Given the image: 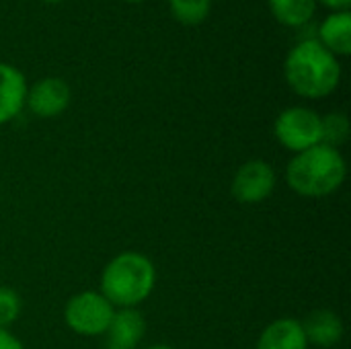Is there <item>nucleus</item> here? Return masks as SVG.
Here are the masks:
<instances>
[{"label": "nucleus", "instance_id": "obj_1", "mask_svg": "<svg viewBox=\"0 0 351 349\" xmlns=\"http://www.w3.org/2000/svg\"><path fill=\"white\" fill-rule=\"evenodd\" d=\"M284 72L292 91L306 99L331 95L341 80L339 62L319 43V39H304L294 45L286 58Z\"/></svg>", "mask_w": 351, "mask_h": 349}, {"label": "nucleus", "instance_id": "obj_2", "mask_svg": "<svg viewBox=\"0 0 351 349\" xmlns=\"http://www.w3.org/2000/svg\"><path fill=\"white\" fill-rule=\"evenodd\" d=\"M348 175L341 152L327 144H317L298 152L286 167V181L302 197H325L335 193Z\"/></svg>", "mask_w": 351, "mask_h": 349}, {"label": "nucleus", "instance_id": "obj_3", "mask_svg": "<svg viewBox=\"0 0 351 349\" xmlns=\"http://www.w3.org/2000/svg\"><path fill=\"white\" fill-rule=\"evenodd\" d=\"M156 284L154 263L136 251L115 255L103 269L101 294L119 309H134L144 302Z\"/></svg>", "mask_w": 351, "mask_h": 349}, {"label": "nucleus", "instance_id": "obj_4", "mask_svg": "<svg viewBox=\"0 0 351 349\" xmlns=\"http://www.w3.org/2000/svg\"><path fill=\"white\" fill-rule=\"evenodd\" d=\"M113 315L115 306L101 292L90 290L72 296L64 309V321L68 329L82 337L105 335Z\"/></svg>", "mask_w": 351, "mask_h": 349}, {"label": "nucleus", "instance_id": "obj_5", "mask_svg": "<svg viewBox=\"0 0 351 349\" xmlns=\"http://www.w3.org/2000/svg\"><path fill=\"white\" fill-rule=\"evenodd\" d=\"M274 132L278 142L296 154L323 144L321 115L306 107H290L282 111L276 119Z\"/></svg>", "mask_w": 351, "mask_h": 349}, {"label": "nucleus", "instance_id": "obj_6", "mask_svg": "<svg viewBox=\"0 0 351 349\" xmlns=\"http://www.w3.org/2000/svg\"><path fill=\"white\" fill-rule=\"evenodd\" d=\"M276 171L269 163L265 160H249L245 163L234 179H232V185H230V193L232 197L239 202V204H261L265 202L274 189H276Z\"/></svg>", "mask_w": 351, "mask_h": 349}, {"label": "nucleus", "instance_id": "obj_7", "mask_svg": "<svg viewBox=\"0 0 351 349\" xmlns=\"http://www.w3.org/2000/svg\"><path fill=\"white\" fill-rule=\"evenodd\" d=\"M25 103L29 105L31 113L37 117H56L66 111L70 105V86L56 76L43 78L27 91Z\"/></svg>", "mask_w": 351, "mask_h": 349}, {"label": "nucleus", "instance_id": "obj_8", "mask_svg": "<svg viewBox=\"0 0 351 349\" xmlns=\"http://www.w3.org/2000/svg\"><path fill=\"white\" fill-rule=\"evenodd\" d=\"M146 333L144 317L134 309H121L113 315L105 335V349H136Z\"/></svg>", "mask_w": 351, "mask_h": 349}, {"label": "nucleus", "instance_id": "obj_9", "mask_svg": "<svg viewBox=\"0 0 351 349\" xmlns=\"http://www.w3.org/2000/svg\"><path fill=\"white\" fill-rule=\"evenodd\" d=\"M27 99V82L21 70L0 64V125L19 115Z\"/></svg>", "mask_w": 351, "mask_h": 349}, {"label": "nucleus", "instance_id": "obj_10", "mask_svg": "<svg viewBox=\"0 0 351 349\" xmlns=\"http://www.w3.org/2000/svg\"><path fill=\"white\" fill-rule=\"evenodd\" d=\"M302 331L308 346L313 344L317 348H333L343 337V323L333 311L321 309L304 319Z\"/></svg>", "mask_w": 351, "mask_h": 349}, {"label": "nucleus", "instance_id": "obj_11", "mask_svg": "<svg viewBox=\"0 0 351 349\" xmlns=\"http://www.w3.org/2000/svg\"><path fill=\"white\" fill-rule=\"evenodd\" d=\"M255 349H308L302 323L296 319L274 321L261 331Z\"/></svg>", "mask_w": 351, "mask_h": 349}, {"label": "nucleus", "instance_id": "obj_12", "mask_svg": "<svg viewBox=\"0 0 351 349\" xmlns=\"http://www.w3.org/2000/svg\"><path fill=\"white\" fill-rule=\"evenodd\" d=\"M321 45L327 47L333 56L351 53V14L348 10L329 14L319 29Z\"/></svg>", "mask_w": 351, "mask_h": 349}, {"label": "nucleus", "instance_id": "obj_13", "mask_svg": "<svg viewBox=\"0 0 351 349\" xmlns=\"http://www.w3.org/2000/svg\"><path fill=\"white\" fill-rule=\"evenodd\" d=\"M274 16L288 27L306 25L317 8V0H269Z\"/></svg>", "mask_w": 351, "mask_h": 349}, {"label": "nucleus", "instance_id": "obj_14", "mask_svg": "<svg viewBox=\"0 0 351 349\" xmlns=\"http://www.w3.org/2000/svg\"><path fill=\"white\" fill-rule=\"evenodd\" d=\"M175 19L183 25H199L210 14L212 0H169Z\"/></svg>", "mask_w": 351, "mask_h": 349}, {"label": "nucleus", "instance_id": "obj_15", "mask_svg": "<svg viewBox=\"0 0 351 349\" xmlns=\"http://www.w3.org/2000/svg\"><path fill=\"white\" fill-rule=\"evenodd\" d=\"M321 128H323V144L333 148L341 146L350 136V119L343 113H329L321 117Z\"/></svg>", "mask_w": 351, "mask_h": 349}, {"label": "nucleus", "instance_id": "obj_16", "mask_svg": "<svg viewBox=\"0 0 351 349\" xmlns=\"http://www.w3.org/2000/svg\"><path fill=\"white\" fill-rule=\"evenodd\" d=\"M21 315V298L12 288L0 286V329L12 325Z\"/></svg>", "mask_w": 351, "mask_h": 349}, {"label": "nucleus", "instance_id": "obj_17", "mask_svg": "<svg viewBox=\"0 0 351 349\" xmlns=\"http://www.w3.org/2000/svg\"><path fill=\"white\" fill-rule=\"evenodd\" d=\"M0 349H25L23 344L12 335L8 333L6 329H0Z\"/></svg>", "mask_w": 351, "mask_h": 349}, {"label": "nucleus", "instance_id": "obj_18", "mask_svg": "<svg viewBox=\"0 0 351 349\" xmlns=\"http://www.w3.org/2000/svg\"><path fill=\"white\" fill-rule=\"evenodd\" d=\"M325 6L333 8V10H348L351 4V0H321Z\"/></svg>", "mask_w": 351, "mask_h": 349}, {"label": "nucleus", "instance_id": "obj_19", "mask_svg": "<svg viewBox=\"0 0 351 349\" xmlns=\"http://www.w3.org/2000/svg\"><path fill=\"white\" fill-rule=\"evenodd\" d=\"M146 349H175V348H171V346H162V344H160V346H152V348H146Z\"/></svg>", "mask_w": 351, "mask_h": 349}, {"label": "nucleus", "instance_id": "obj_20", "mask_svg": "<svg viewBox=\"0 0 351 349\" xmlns=\"http://www.w3.org/2000/svg\"><path fill=\"white\" fill-rule=\"evenodd\" d=\"M43 2H49V4H56V2H62V0H43Z\"/></svg>", "mask_w": 351, "mask_h": 349}, {"label": "nucleus", "instance_id": "obj_21", "mask_svg": "<svg viewBox=\"0 0 351 349\" xmlns=\"http://www.w3.org/2000/svg\"><path fill=\"white\" fill-rule=\"evenodd\" d=\"M128 2H144V0H128Z\"/></svg>", "mask_w": 351, "mask_h": 349}]
</instances>
